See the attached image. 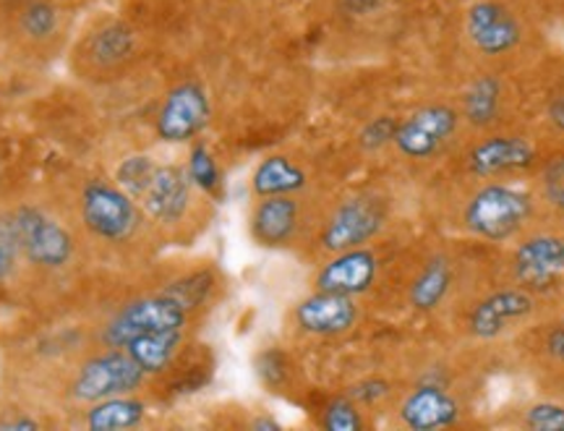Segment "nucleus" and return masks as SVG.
I'll use <instances>...</instances> for the list:
<instances>
[{
	"mask_svg": "<svg viewBox=\"0 0 564 431\" xmlns=\"http://www.w3.org/2000/svg\"><path fill=\"white\" fill-rule=\"evenodd\" d=\"M533 217V202L523 191L489 183L470 196L468 207L463 212V223L470 233L484 241H510L520 230H525Z\"/></svg>",
	"mask_w": 564,
	"mask_h": 431,
	"instance_id": "obj_1",
	"label": "nucleus"
},
{
	"mask_svg": "<svg viewBox=\"0 0 564 431\" xmlns=\"http://www.w3.org/2000/svg\"><path fill=\"white\" fill-rule=\"evenodd\" d=\"M147 371L126 348H110L87 358L74 374L70 395L79 402H97L116 395H131L144 385Z\"/></svg>",
	"mask_w": 564,
	"mask_h": 431,
	"instance_id": "obj_2",
	"label": "nucleus"
},
{
	"mask_svg": "<svg viewBox=\"0 0 564 431\" xmlns=\"http://www.w3.org/2000/svg\"><path fill=\"white\" fill-rule=\"evenodd\" d=\"M82 220L100 241L123 244L139 230L137 200L118 183L91 181L82 191Z\"/></svg>",
	"mask_w": 564,
	"mask_h": 431,
	"instance_id": "obj_3",
	"label": "nucleus"
},
{
	"mask_svg": "<svg viewBox=\"0 0 564 431\" xmlns=\"http://www.w3.org/2000/svg\"><path fill=\"white\" fill-rule=\"evenodd\" d=\"M13 238H17L19 251L24 254L32 265L45 267V270H58L68 265L74 257V241L68 230L45 212L34 207H21L9 217Z\"/></svg>",
	"mask_w": 564,
	"mask_h": 431,
	"instance_id": "obj_4",
	"label": "nucleus"
},
{
	"mask_svg": "<svg viewBox=\"0 0 564 431\" xmlns=\"http://www.w3.org/2000/svg\"><path fill=\"white\" fill-rule=\"evenodd\" d=\"M188 322V311L181 306L171 295L160 293L150 295V299L131 301L112 316L108 327H105L102 341L110 348H123L126 343L133 341L137 335L144 332H171L183 330Z\"/></svg>",
	"mask_w": 564,
	"mask_h": 431,
	"instance_id": "obj_5",
	"label": "nucleus"
},
{
	"mask_svg": "<svg viewBox=\"0 0 564 431\" xmlns=\"http://www.w3.org/2000/svg\"><path fill=\"white\" fill-rule=\"evenodd\" d=\"M209 123V97L202 84L183 82L178 87L167 91V97L160 105L158 121V137L171 144H183L192 141L204 131Z\"/></svg>",
	"mask_w": 564,
	"mask_h": 431,
	"instance_id": "obj_6",
	"label": "nucleus"
},
{
	"mask_svg": "<svg viewBox=\"0 0 564 431\" xmlns=\"http://www.w3.org/2000/svg\"><path fill=\"white\" fill-rule=\"evenodd\" d=\"M457 123H460V118H457L453 108H447V105H429V108L405 118L403 123H398L392 144L405 158L426 160L455 137Z\"/></svg>",
	"mask_w": 564,
	"mask_h": 431,
	"instance_id": "obj_7",
	"label": "nucleus"
},
{
	"mask_svg": "<svg viewBox=\"0 0 564 431\" xmlns=\"http://www.w3.org/2000/svg\"><path fill=\"white\" fill-rule=\"evenodd\" d=\"M512 272L518 285L525 288L528 293L552 291L564 272V251L560 238L546 236V233L525 238L514 251Z\"/></svg>",
	"mask_w": 564,
	"mask_h": 431,
	"instance_id": "obj_8",
	"label": "nucleus"
},
{
	"mask_svg": "<svg viewBox=\"0 0 564 431\" xmlns=\"http://www.w3.org/2000/svg\"><path fill=\"white\" fill-rule=\"evenodd\" d=\"M384 225V212L373 200H348L335 209V215L329 217L324 225L322 244L327 251H348L366 246L382 230Z\"/></svg>",
	"mask_w": 564,
	"mask_h": 431,
	"instance_id": "obj_9",
	"label": "nucleus"
},
{
	"mask_svg": "<svg viewBox=\"0 0 564 431\" xmlns=\"http://www.w3.org/2000/svg\"><path fill=\"white\" fill-rule=\"evenodd\" d=\"M194 183L178 165H158L154 179L141 196V207L147 217L160 225H178L192 209Z\"/></svg>",
	"mask_w": 564,
	"mask_h": 431,
	"instance_id": "obj_10",
	"label": "nucleus"
},
{
	"mask_svg": "<svg viewBox=\"0 0 564 431\" xmlns=\"http://www.w3.org/2000/svg\"><path fill=\"white\" fill-rule=\"evenodd\" d=\"M533 309V293H528L525 288H507V291L486 295L478 306H474L468 327L481 341H494V337L505 335L512 324L528 320Z\"/></svg>",
	"mask_w": 564,
	"mask_h": 431,
	"instance_id": "obj_11",
	"label": "nucleus"
},
{
	"mask_svg": "<svg viewBox=\"0 0 564 431\" xmlns=\"http://www.w3.org/2000/svg\"><path fill=\"white\" fill-rule=\"evenodd\" d=\"M377 257H373V251L364 249V246L337 251L316 274V291L340 295L366 293L373 285V280H377Z\"/></svg>",
	"mask_w": 564,
	"mask_h": 431,
	"instance_id": "obj_12",
	"label": "nucleus"
},
{
	"mask_svg": "<svg viewBox=\"0 0 564 431\" xmlns=\"http://www.w3.org/2000/svg\"><path fill=\"white\" fill-rule=\"evenodd\" d=\"M301 230V202L293 194L259 196L251 212V236L259 246L280 249L295 241Z\"/></svg>",
	"mask_w": 564,
	"mask_h": 431,
	"instance_id": "obj_13",
	"label": "nucleus"
},
{
	"mask_svg": "<svg viewBox=\"0 0 564 431\" xmlns=\"http://www.w3.org/2000/svg\"><path fill=\"white\" fill-rule=\"evenodd\" d=\"M465 32H468L470 42L478 53L484 55H505L510 53L520 42V24L505 6L491 3H476L468 11L465 19Z\"/></svg>",
	"mask_w": 564,
	"mask_h": 431,
	"instance_id": "obj_14",
	"label": "nucleus"
},
{
	"mask_svg": "<svg viewBox=\"0 0 564 431\" xmlns=\"http://www.w3.org/2000/svg\"><path fill=\"white\" fill-rule=\"evenodd\" d=\"M358 322V306L352 295L316 291L295 306V324L308 335H343Z\"/></svg>",
	"mask_w": 564,
	"mask_h": 431,
	"instance_id": "obj_15",
	"label": "nucleus"
},
{
	"mask_svg": "<svg viewBox=\"0 0 564 431\" xmlns=\"http://www.w3.org/2000/svg\"><path fill=\"white\" fill-rule=\"evenodd\" d=\"M535 160L533 144L523 137H489L470 150L468 171L478 179H497V175L520 173L531 168Z\"/></svg>",
	"mask_w": 564,
	"mask_h": 431,
	"instance_id": "obj_16",
	"label": "nucleus"
},
{
	"mask_svg": "<svg viewBox=\"0 0 564 431\" xmlns=\"http://www.w3.org/2000/svg\"><path fill=\"white\" fill-rule=\"evenodd\" d=\"M133 51H137V37L131 26L123 21H108L100 30L91 32L84 40L82 51L76 53L82 55L91 74H112L133 58Z\"/></svg>",
	"mask_w": 564,
	"mask_h": 431,
	"instance_id": "obj_17",
	"label": "nucleus"
},
{
	"mask_svg": "<svg viewBox=\"0 0 564 431\" xmlns=\"http://www.w3.org/2000/svg\"><path fill=\"white\" fill-rule=\"evenodd\" d=\"M460 419V406L440 385H421L400 406V421L408 429H444L453 427Z\"/></svg>",
	"mask_w": 564,
	"mask_h": 431,
	"instance_id": "obj_18",
	"label": "nucleus"
},
{
	"mask_svg": "<svg viewBox=\"0 0 564 431\" xmlns=\"http://www.w3.org/2000/svg\"><path fill=\"white\" fill-rule=\"evenodd\" d=\"M183 343V330L171 332H144L137 335L133 341L123 345L129 356L137 362L147 374H162L171 369L175 356H178Z\"/></svg>",
	"mask_w": 564,
	"mask_h": 431,
	"instance_id": "obj_19",
	"label": "nucleus"
},
{
	"mask_svg": "<svg viewBox=\"0 0 564 431\" xmlns=\"http://www.w3.org/2000/svg\"><path fill=\"white\" fill-rule=\"evenodd\" d=\"M147 406L131 395H116V398H105L91 402L87 411V427L91 431H123L139 427L144 419Z\"/></svg>",
	"mask_w": 564,
	"mask_h": 431,
	"instance_id": "obj_20",
	"label": "nucleus"
},
{
	"mask_svg": "<svg viewBox=\"0 0 564 431\" xmlns=\"http://www.w3.org/2000/svg\"><path fill=\"white\" fill-rule=\"evenodd\" d=\"M306 186V173L301 171L295 162L288 158H267L259 162L253 171L251 188L257 196H280V194H295Z\"/></svg>",
	"mask_w": 564,
	"mask_h": 431,
	"instance_id": "obj_21",
	"label": "nucleus"
},
{
	"mask_svg": "<svg viewBox=\"0 0 564 431\" xmlns=\"http://www.w3.org/2000/svg\"><path fill=\"white\" fill-rule=\"evenodd\" d=\"M449 288H453V270L444 259H434L423 267L419 280L411 288V303L419 311H432L447 299Z\"/></svg>",
	"mask_w": 564,
	"mask_h": 431,
	"instance_id": "obj_22",
	"label": "nucleus"
},
{
	"mask_svg": "<svg viewBox=\"0 0 564 431\" xmlns=\"http://www.w3.org/2000/svg\"><path fill=\"white\" fill-rule=\"evenodd\" d=\"M499 97H502V87L497 79L491 76L478 79L465 95V118L476 126H489L499 112Z\"/></svg>",
	"mask_w": 564,
	"mask_h": 431,
	"instance_id": "obj_23",
	"label": "nucleus"
},
{
	"mask_svg": "<svg viewBox=\"0 0 564 431\" xmlns=\"http://www.w3.org/2000/svg\"><path fill=\"white\" fill-rule=\"evenodd\" d=\"M61 24V13L47 0H32L21 11V32L34 42H47L55 37Z\"/></svg>",
	"mask_w": 564,
	"mask_h": 431,
	"instance_id": "obj_24",
	"label": "nucleus"
},
{
	"mask_svg": "<svg viewBox=\"0 0 564 431\" xmlns=\"http://www.w3.org/2000/svg\"><path fill=\"white\" fill-rule=\"evenodd\" d=\"M154 171H158V162L147 154H133V158H126L116 171V181L126 194L133 196V200H141L144 196L147 186H150L154 179Z\"/></svg>",
	"mask_w": 564,
	"mask_h": 431,
	"instance_id": "obj_25",
	"label": "nucleus"
},
{
	"mask_svg": "<svg viewBox=\"0 0 564 431\" xmlns=\"http://www.w3.org/2000/svg\"><path fill=\"white\" fill-rule=\"evenodd\" d=\"M212 288H215V278H212V272L199 270V272L186 274V278L175 280L171 288H165V295H171V299L178 301L186 311H194L209 299Z\"/></svg>",
	"mask_w": 564,
	"mask_h": 431,
	"instance_id": "obj_26",
	"label": "nucleus"
},
{
	"mask_svg": "<svg viewBox=\"0 0 564 431\" xmlns=\"http://www.w3.org/2000/svg\"><path fill=\"white\" fill-rule=\"evenodd\" d=\"M186 173H188V179H192L194 186L202 188L204 194H212V196L220 194L223 173H220V168H217L215 158H212V152L204 144H196L192 154H188Z\"/></svg>",
	"mask_w": 564,
	"mask_h": 431,
	"instance_id": "obj_27",
	"label": "nucleus"
},
{
	"mask_svg": "<svg viewBox=\"0 0 564 431\" xmlns=\"http://www.w3.org/2000/svg\"><path fill=\"white\" fill-rule=\"evenodd\" d=\"M322 427L329 431H361L366 427L358 402L350 398H337L322 411Z\"/></svg>",
	"mask_w": 564,
	"mask_h": 431,
	"instance_id": "obj_28",
	"label": "nucleus"
},
{
	"mask_svg": "<svg viewBox=\"0 0 564 431\" xmlns=\"http://www.w3.org/2000/svg\"><path fill=\"white\" fill-rule=\"evenodd\" d=\"M523 423L533 431H564V406L560 402H535L525 411Z\"/></svg>",
	"mask_w": 564,
	"mask_h": 431,
	"instance_id": "obj_29",
	"label": "nucleus"
},
{
	"mask_svg": "<svg viewBox=\"0 0 564 431\" xmlns=\"http://www.w3.org/2000/svg\"><path fill=\"white\" fill-rule=\"evenodd\" d=\"M257 374L272 390H280L288 379V358L280 351H267L257 358Z\"/></svg>",
	"mask_w": 564,
	"mask_h": 431,
	"instance_id": "obj_30",
	"label": "nucleus"
},
{
	"mask_svg": "<svg viewBox=\"0 0 564 431\" xmlns=\"http://www.w3.org/2000/svg\"><path fill=\"white\" fill-rule=\"evenodd\" d=\"M541 188H544V200L552 207L564 212V158H556L544 168Z\"/></svg>",
	"mask_w": 564,
	"mask_h": 431,
	"instance_id": "obj_31",
	"label": "nucleus"
},
{
	"mask_svg": "<svg viewBox=\"0 0 564 431\" xmlns=\"http://www.w3.org/2000/svg\"><path fill=\"white\" fill-rule=\"evenodd\" d=\"M394 131H398V121H394V118H373V121L361 131V144L366 150H382V147L394 141Z\"/></svg>",
	"mask_w": 564,
	"mask_h": 431,
	"instance_id": "obj_32",
	"label": "nucleus"
},
{
	"mask_svg": "<svg viewBox=\"0 0 564 431\" xmlns=\"http://www.w3.org/2000/svg\"><path fill=\"white\" fill-rule=\"evenodd\" d=\"M19 244L13 238L11 223L0 220V282L6 278H11V272L17 270V259H19Z\"/></svg>",
	"mask_w": 564,
	"mask_h": 431,
	"instance_id": "obj_33",
	"label": "nucleus"
},
{
	"mask_svg": "<svg viewBox=\"0 0 564 431\" xmlns=\"http://www.w3.org/2000/svg\"><path fill=\"white\" fill-rule=\"evenodd\" d=\"M387 395H390V385H387L384 379H364L350 390V400L364 402V406H373V402L384 400Z\"/></svg>",
	"mask_w": 564,
	"mask_h": 431,
	"instance_id": "obj_34",
	"label": "nucleus"
},
{
	"mask_svg": "<svg viewBox=\"0 0 564 431\" xmlns=\"http://www.w3.org/2000/svg\"><path fill=\"white\" fill-rule=\"evenodd\" d=\"M544 348L556 364L564 366V324H560V327H554V330H549Z\"/></svg>",
	"mask_w": 564,
	"mask_h": 431,
	"instance_id": "obj_35",
	"label": "nucleus"
},
{
	"mask_svg": "<svg viewBox=\"0 0 564 431\" xmlns=\"http://www.w3.org/2000/svg\"><path fill=\"white\" fill-rule=\"evenodd\" d=\"M0 429H9V431L24 429V431H32V429H40V421L30 419V416H19V419H6V421H0Z\"/></svg>",
	"mask_w": 564,
	"mask_h": 431,
	"instance_id": "obj_36",
	"label": "nucleus"
},
{
	"mask_svg": "<svg viewBox=\"0 0 564 431\" xmlns=\"http://www.w3.org/2000/svg\"><path fill=\"white\" fill-rule=\"evenodd\" d=\"M377 3L379 0H345V6H348L352 13H369L371 9H377Z\"/></svg>",
	"mask_w": 564,
	"mask_h": 431,
	"instance_id": "obj_37",
	"label": "nucleus"
},
{
	"mask_svg": "<svg viewBox=\"0 0 564 431\" xmlns=\"http://www.w3.org/2000/svg\"><path fill=\"white\" fill-rule=\"evenodd\" d=\"M549 116H552V123L556 126V129L564 131V97L562 100H556L552 105V110H549Z\"/></svg>",
	"mask_w": 564,
	"mask_h": 431,
	"instance_id": "obj_38",
	"label": "nucleus"
},
{
	"mask_svg": "<svg viewBox=\"0 0 564 431\" xmlns=\"http://www.w3.org/2000/svg\"><path fill=\"white\" fill-rule=\"evenodd\" d=\"M253 429H278V423L270 419H259V421H253Z\"/></svg>",
	"mask_w": 564,
	"mask_h": 431,
	"instance_id": "obj_39",
	"label": "nucleus"
},
{
	"mask_svg": "<svg viewBox=\"0 0 564 431\" xmlns=\"http://www.w3.org/2000/svg\"><path fill=\"white\" fill-rule=\"evenodd\" d=\"M562 251H564V241H562Z\"/></svg>",
	"mask_w": 564,
	"mask_h": 431,
	"instance_id": "obj_40",
	"label": "nucleus"
}]
</instances>
